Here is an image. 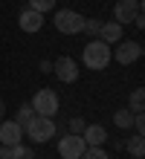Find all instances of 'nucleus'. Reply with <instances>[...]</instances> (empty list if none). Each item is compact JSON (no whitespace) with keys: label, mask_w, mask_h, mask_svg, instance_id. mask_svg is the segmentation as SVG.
<instances>
[{"label":"nucleus","mask_w":145,"mask_h":159,"mask_svg":"<svg viewBox=\"0 0 145 159\" xmlns=\"http://www.w3.org/2000/svg\"><path fill=\"white\" fill-rule=\"evenodd\" d=\"M81 64L87 70H108V64H110V46L104 43L102 38H93L90 43L84 46V52H81Z\"/></svg>","instance_id":"nucleus-1"},{"label":"nucleus","mask_w":145,"mask_h":159,"mask_svg":"<svg viewBox=\"0 0 145 159\" xmlns=\"http://www.w3.org/2000/svg\"><path fill=\"white\" fill-rule=\"evenodd\" d=\"M23 136L32 139L35 145H44V142H50L55 136V121L50 116H32V121L23 127Z\"/></svg>","instance_id":"nucleus-2"},{"label":"nucleus","mask_w":145,"mask_h":159,"mask_svg":"<svg viewBox=\"0 0 145 159\" xmlns=\"http://www.w3.org/2000/svg\"><path fill=\"white\" fill-rule=\"evenodd\" d=\"M29 107H32L35 110V116H55L58 113V107H61V101H58V93L55 90H38L35 93V96H32V104H29Z\"/></svg>","instance_id":"nucleus-3"},{"label":"nucleus","mask_w":145,"mask_h":159,"mask_svg":"<svg viewBox=\"0 0 145 159\" xmlns=\"http://www.w3.org/2000/svg\"><path fill=\"white\" fill-rule=\"evenodd\" d=\"M52 23H55V29L61 35H79L81 26H84V17L75 12V9H58Z\"/></svg>","instance_id":"nucleus-4"},{"label":"nucleus","mask_w":145,"mask_h":159,"mask_svg":"<svg viewBox=\"0 0 145 159\" xmlns=\"http://www.w3.org/2000/svg\"><path fill=\"white\" fill-rule=\"evenodd\" d=\"M116 49L110 52V58H116L122 64V67H128V64H133V61H139L142 58V43L139 41H119V43H113Z\"/></svg>","instance_id":"nucleus-5"},{"label":"nucleus","mask_w":145,"mask_h":159,"mask_svg":"<svg viewBox=\"0 0 145 159\" xmlns=\"http://www.w3.org/2000/svg\"><path fill=\"white\" fill-rule=\"evenodd\" d=\"M52 72L58 75V81H64V84H75L79 81V61L70 58V55H61V58H55L52 61Z\"/></svg>","instance_id":"nucleus-6"},{"label":"nucleus","mask_w":145,"mask_h":159,"mask_svg":"<svg viewBox=\"0 0 145 159\" xmlns=\"http://www.w3.org/2000/svg\"><path fill=\"white\" fill-rule=\"evenodd\" d=\"M84 139H81V133H67L61 142H58V156L61 159H81V153H84Z\"/></svg>","instance_id":"nucleus-7"},{"label":"nucleus","mask_w":145,"mask_h":159,"mask_svg":"<svg viewBox=\"0 0 145 159\" xmlns=\"http://www.w3.org/2000/svg\"><path fill=\"white\" fill-rule=\"evenodd\" d=\"M139 12H142V0H116V6H113V20L119 23V26H125V23H131Z\"/></svg>","instance_id":"nucleus-8"},{"label":"nucleus","mask_w":145,"mask_h":159,"mask_svg":"<svg viewBox=\"0 0 145 159\" xmlns=\"http://www.w3.org/2000/svg\"><path fill=\"white\" fill-rule=\"evenodd\" d=\"M17 26H21L23 32L35 35V32H41V26H44V15L35 12V9H23V12L17 15Z\"/></svg>","instance_id":"nucleus-9"},{"label":"nucleus","mask_w":145,"mask_h":159,"mask_svg":"<svg viewBox=\"0 0 145 159\" xmlns=\"http://www.w3.org/2000/svg\"><path fill=\"white\" fill-rule=\"evenodd\" d=\"M17 142H23V127L17 121H0V145L12 148Z\"/></svg>","instance_id":"nucleus-10"},{"label":"nucleus","mask_w":145,"mask_h":159,"mask_svg":"<svg viewBox=\"0 0 145 159\" xmlns=\"http://www.w3.org/2000/svg\"><path fill=\"white\" fill-rule=\"evenodd\" d=\"M81 139L87 148H96V145H104L108 142V130H104L102 125H84L81 130Z\"/></svg>","instance_id":"nucleus-11"},{"label":"nucleus","mask_w":145,"mask_h":159,"mask_svg":"<svg viewBox=\"0 0 145 159\" xmlns=\"http://www.w3.org/2000/svg\"><path fill=\"white\" fill-rule=\"evenodd\" d=\"M122 26L116 23V20H110V23H102V29H99V38L108 43V46H113V43H119L122 41Z\"/></svg>","instance_id":"nucleus-12"},{"label":"nucleus","mask_w":145,"mask_h":159,"mask_svg":"<svg viewBox=\"0 0 145 159\" xmlns=\"http://www.w3.org/2000/svg\"><path fill=\"white\" fill-rule=\"evenodd\" d=\"M125 148H128V153H131L133 159H142V153H145V136H142V133H133Z\"/></svg>","instance_id":"nucleus-13"},{"label":"nucleus","mask_w":145,"mask_h":159,"mask_svg":"<svg viewBox=\"0 0 145 159\" xmlns=\"http://www.w3.org/2000/svg\"><path fill=\"white\" fill-rule=\"evenodd\" d=\"M113 125L119 127V130H131V127H133V113H131L128 107L116 110V113H113Z\"/></svg>","instance_id":"nucleus-14"},{"label":"nucleus","mask_w":145,"mask_h":159,"mask_svg":"<svg viewBox=\"0 0 145 159\" xmlns=\"http://www.w3.org/2000/svg\"><path fill=\"white\" fill-rule=\"evenodd\" d=\"M142 107H145V90L142 87H137V90H133L131 93V113H142Z\"/></svg>","instance_id":"nucleus-15"},{"label":"nucleus","mask_w":145,"mask_h":159,"mask_svg":"<svg viewBox=\"0 0 145 159\" xmlns=\"http://www.w3.org/2000/svg\"><path fill=\"white\" fill-rule=\"evenodd\" d=\"M12 159H35V151L29 145L17 142V145H12Z\"/></svg>","instance_id":"nucleus-16"},{"label":"nucleus","mask_w":145,"mask_h":159,"mask_svg":"<svg viewBox=\"0 0 145 159\" xmlns=\"http://www.w3.org/2000/svg\"><path fill=\"white\" fill-rule=\"evenodd\" d=\"M81 159H110L108 151H104V145H96V148H84Z\"/></svg>","instance_id":"nucleus-17"},{"label":"nucleus","mask_w":145,"mask_h":159,"mask_svg":"<svg viewBox=\"0 0 145 159\" xmlns=\"http://www.w3.org/2000/svg\"><path fill=\"white\" fill-rule=\"evenodd\" d=\"M32 116H35V110L29 107V104H23L21 110H17V116H15V121H17V125H21V127H26L29 121H32Z\"/></svg>","instance_id":"nucleus-18"},{"label":"nucleus","mask_w":145,"mask_h":159,"mask_svg":"<svg viewBox=\"0 0 145 159\" xmlns=\"http://www.w3.org/2000/svg\"><path fill=\"white\" fill-rule=\"evenodd\" d=\"M29 9L46 15V12H52V9H55V0H29Z\"/></svg>","instance_id":"nucleus-19"},{"label":"nucleus","mask_w":145,"mask_h":159,"mask_svg":"<svg viewBox=\"0 0 145 159\" xmlns=\"http://www.w3.org/2000/svg\"><path fill=\"white\" fill-rule=\"evenodd\" d=\"M99 29H102V20H96V17H90V20H84V26H81V32L93 35V38H99Z\"/></svg>","instance_id":"nucleus-20"},{"label":"nucleus","mask_w":145,"mask_h":159,"mask_svg":"<svg viewBox=\"0 0 145 159\" xmlns=\"http://www.w3.org/2000/svg\"><path fill=\"white\" fill-rule=\"evenodd\" d=\"M84 125H87V121H84L81 116H73V119H70V133H81Z\"/></svg>","instance_id":"nucleus-21"},{"label":"nucleus","mask_w":145,"mask_h":159,"mask_svg":"<svg viewBox=\"0 0 145 159\" xmlns=\"http://www.w3.org/2000/svg\"><path fill=\"white\" fill-rule=\"evenodd\" d=\"M133 127H137V133H142V130H145V116H142V113H133Z\"/></svg>","instance_id":"nucleus-22"},{"label":"nucleus","mask_w":145,"mask_h":159,"mask_svg":"<svg viewBox=\"0 0 145 159\" xmlns=\"http://www.w3.org/2000/svg\"><path fill=\"white\" fill-rule=\"evenodd\" d=\"M0 159H12V148H6V145H0Z\"/></svg>","instance_id":"nucleus-23"},{"label":"nucleus","mask_w":145,"mask_h":159,"mask_svg":"<svg viewBox=\"0 0 145 159\" xmlns=\"http://www.w3.org/2000/svg\"><path fill=\"white\" fill-rule=\"evenodd\" d=\"M38 70H41V72H52V61H41V64H38Z\"/></svg>","instance_id":"nucleus-24"},{"label":"nucleus","mask_w":145,"mask_h":159,"mask_svg":"<svg viewBox=\"0 0 145 159\" xmlns=\"http://www.w3.org/2000/svg\"><path fill=\"white\" fill-rule=\"evenodd\" d=\"M131 23H133V26H137V29H142V26H145V17H142V12H139L137 17H133V20H131Z\"/></svg>","instance_id":"nucleus-25"},{"label":"nucleus","mask_w":145,"mask_h":159,"mask_svg":"<svg viewBox=\"0 0 145 159\" xmlns=\"http://www.w3.org/2000/svg\"><path fill=\"white\" fill-rule=\"evenodd\" d=\"M3 113H6V107H3V101H0V119H3Z\"/></svg>","instance_id":"nucleus-26"}]
</instances>
